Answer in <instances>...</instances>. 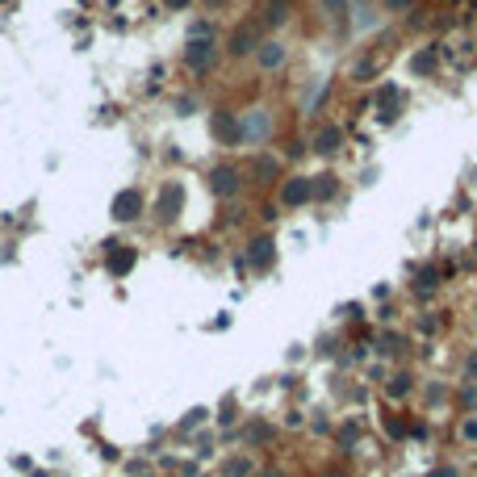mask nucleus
Instances as JSON below:
<instances>
[{"instance_id": "f257e3e1", "label": "nucleus", "mask_w": 477, "mask_h": 477, "mask_svg": "<svg viewBox=\"0 0 477 477\" xmlns=\"http://www.w3.org/2000/svg\"><path fill=\"white\" fill-rule=\"evenodd\" d=\"M414 394H418V381H414V373H410L406 364H394L390 373H385V381H381V398H385L390 406H406Z\"/></svg>"}, {"instance_id": "f03ea898", "label": "nucleus", "mask_w": 477, "mask_h": 477, "mask_svg": "<svg viewBox=\"0 0 477 477\" xmlns=\"http://www.w3.org/2000/svg\"><path fill=\"white\" fill-rule=\"evenodd\" d=\"M180 205H184V189H180L176 180H168L164 189H159V201H155V218L164 222V226H172V222L180 218Z\"/></svg>"}, {"instance_id": "7ed1b4c3", "label": "nucleus", "mask_w": 477, "mask_h": 477, "mask_svg": "<svg viewBox=\"0 0 477 477\" xmlns=\"http://www.w3.org/2000/svg\"><path fill=\"white\" fill-rule=\"evenodd\" d=\"M214 59H218V46L209 42V38H193V42L184 46V63H189L197 76H205L209 67H214Z\"/></svg>"}, {"instance_id": "20e7f679", "label": "nucleus", "mask_w": 477, "mask_h": 477, "mask_svg": "<svg viewBox=\"0 0 477 477\" xmlns=\"http://www.w3.org/2000/svg\"><path fill=\"white\" fill-rule=\"evenodd\" d=\"M331 440H335V448H339L343 456H352V452L360 448V440H364V418H360V414H348L339 427H335Z\"/></svg>"}, {"instance_id": "39448f33", "label": "nucleus", "mask_w": 477, "mask_h": 477, "mask_svg": "<svg viewBox=\"0 0 477 477\" xmlns=\"http://www.w3.org/2000/svg\"><path fill=\"white\" fill-rule=\"evenodd\" d=\"M218 477H259V460H255V452H231V456H222V465H218Z\"/></svg>"}, {"instance_id": "423d86ee", "label": "nucleus", "mask_w": 477, "mask_h": 477, "mask_svg": "<svg viewBox=\"0 0 477 477\" xmlns=\"http://www.w3.org/2000/svg\"><path fill=\"white\" fill-rule=\"evenodd\" d=\"M273 259H277V243H273L268 235H255V239L247 243V268L268 273V268H273Z\"/></svg>"}, {"instance_id": "0eeeda50", "label": "nucleus", "mask_w": 477, "mask_h": 477, "mask_svg": "<svg viewBox=\"0 0 477 477\" xmlns=\"http://www.w3.org/2000/svg\"><path fill=\"white\" fill-rule=\"evenodd\" d=\"M306 201H314V180L310 176H289L285 184H281V205H306Z\"/></svg>"}, {"instance_id": "6e6552de", "label": "nucleus", "mask_w": 477, "mask_h": 477, "mask_svg": "<svg viewBox=\"0 0 477 477\" xmlns=\"http://www.w3.org/2000/svg\"><path fill=\"white\" fill-rule=\"evenodd\" d=\"M134 247L130 243H109V255H105V268H109V277H126L134 268Z\"/></svg>"}, {"instance_id": "1a4fd4ad", "label": "nucleus", "mask_w": 477, "mask_h": 477, "mask_svg": "<svg viewBox=\"0 0 477 477\" xmlns=\"http://www.w3.org/2000/svg\"><path fill=\"white\" fill-rule=\"evenodd\" d=\"M142 205H147L142 193H138V189H126V193L114 197V218H118V222H134V218L142 214Z\"/></svg>"}, {"instance_id": "9d476101", "label": "nucleus", "mask_w": 477, "mask_h": 477, "mask_svg": "<svg viewBox=\"0 0 477 477\" xmlns=\"http://www.w3.org/2000/svg\"><path fill=\"white\" fill-rule=\"evenodd\" d=\"M277 440V427H273V423L268 418H251V423H243V444L247 448H264V444H273Z\"/></svg>"}, {"instance_id": "9b49d317", "label": "nucleus", "mask_w": 477, "mask_h": 477, "mask_svg": "<svg viewBox=\"0 0 477 477\" xmlns=\"http://www.w3.org/2000/svg\"><path fill=\"white\" fill-rule=\"evenodd\" d=\"M381 432H385V440L406 444V436H410V414H402V410H385V414H381Z\"/></svg>"}, {"instance_id": "f8f14e48", "label": "nucleus", "mask_w": 477, "mask_h": 477, "mask_svg": "<svg viewBox=\"0 0 477 477\" xmlns=\"http://www.w3.org/2000/svg\"><path fill=\"white\" fill-rule=\"evenodd\" d=\"M418 394H423V406H427V414H440L444 406H452V390H448L444 381H427Z\"/></svg>"}, {"instance_id": "ddd939ff", "label": "nucleus", "mask_w": 477, "mask_h": 477, "mask_svg": "<svg viewBox=\"0 0 477 477\" xmlns=\"http://www.w3.org/2000/svg\"><path fill=\"white\" fill-rule=\"evenodd\" d=\"M209 189H214L218 197H235L239 193V172L231 164H218L214 172H209Z\"/></svg>"}, {"instance_id": "4468645a", "label": "nucleus", "mask_w": 477, "mask_h": 477, "mask_svg": "<svg viewBox=\"0 0 477 477\" xmlns=\"http://www.w3.org/2000/svg\"><path fill=\"white\" fill-rule=\"evenodd\" d=\"M406 348H410V339L402 331H381V339H377V356L381 360H402Z\"/></svg>"}, {"instance_id": "2eb2a0df", "label": "nucleus", "mask_w": 477, "mask_h": 477, "mask_svg": "<svg viewBox=\"0 0 477 477\" xmlns=\"http://www.w3.org/2000/svg\"><path fill=\"white\" fill-rule=\"evenodd\" d=\"M259 46V25H239L235 34H231V55H251V50Z\"/></svg>"}, {"instance_id": "dca6fc26", "label": "nucleus", "mask_w": 477, "mask_h": 477, "mask_svg": "<svg viewBox=\"0 0 477 477\" xmlns=\"http://www.w3.org/2000/svg\"><path fill=\"white\" fill-rule=\"evenodd\" d=\"M410 289H414V297H432V293L440 289V273L432 268V264H427V268H418V273H414V285H410Z\"/></svg>"}, {"instance_id": "f3484780", "label": "nucleus", "mask_w": 477, "mask_h": 477, "mask_svg": "<svg viewBox=\"0 0 477 477\" xmlns=\"http://www.w3.org/2000/svg\"><path fill=\"white\" fill-rule=\"evenodd\" d=\"M452 406H456L460 414H477V385L460 381V385L452 390Z\"/></svg>"}, {"instance_id": "a211bd4d", "label": "nucleus", "mask_w": 477, "mask_h": 477, "mask_svg": "<svg viewBox=\"0 0 477 477\" xmlns=\"http://www.w3.org/2000/svg\"><path fill=\"white\" fill-rule=\"evenodd\" d=\"M452 436L465 444V448H477V414H456V427Z\"/></svg>"}, {"instance_id": "6ab92c4d", "label": "nucleus", "mask_w": 477, "mask_h": 477, "mask_svg": "<svg viewBox=\"0 0 477 477\" xmlns=\"http://www.w3.org/2000/svg\"><path fill=\"white\" fill-rule=\"evenodd\" d=\"M214 134H218L222 142H231V147H235V142H243V130L235 126V118H231V114H218V118H214Z\"/></svg>"}, {"instance_id": "aec40b11", "label": "nucleus", "mask_w": 477, "mask_h": 477, "mask_svg": "<svg viewBox=\"0 0 477 477\" xmlns=\"http://www.w3.org/2000/svg\"><path fill=\"white\" fill-rule=\"evenodd\" d=\"M285 63V46L281 42H264V50H259V67L264 72H273V67H281Z\"/></svg>"}, {"instance_id": "412c9836", "label": "nucleus", "mask_w": 477, "mask_h": 477, "mask_svg": "<svg viewBox=\"0 0 477 477\" xmlns=\"http://www.w3.org/2000/svg\"><path fill=\"white\" fill-rule=\"evenodd\" d=\"M314 151H323V155L339 151V130H335V126H323V130L314 134Z\"/></svg>"}, {"instance_id": "4be33fe9", "label": "nucleus", "mask_w": 477, "mask_h": 477, "mask_svg": "<svg viewBox=\"0 0 477 477\" xmlns=\"http://www.w3.org/2000/svg\"><path fill=\"white\" fill-rule=\"evenodd\" d=\"M414 331H418V335H436V331H440V314H436V310L418 314V318H414Z\"/></svg>"}, {"instance_id": "5701e85b", "label": "nucleus", "mask_w": 477, "mask_h": 477, "mask_svg": "<svg viewBox=\"0 0 477 477\" xmlns=\"http://www.w3.org/2000/svg\"><path fill=\"white\" fill-rule=\"evenodd\" d=\"M460 377H465L469 385H477V348H469V352L460 356Z\"/></svg>"}, {"instance_id": "b1692460", "label": "nucleus", "mask_w": 477, "mask_h": 477, "mask_svg": "<svg viewBox=\"0 0 477 477\" xmlns=\"http://www.w3.org/2000/svg\"><path fill=\"white\" fill-rule=\"evenodd\" d=\"M310 436L331 440V436H335V423H331V418H323V414H314V418H310Z\"/></svg>"}, {"instance_id": "393cba45", "label": "nucleus", "mask_w": 477, "mask_h": 477, "mask_svg": "<svg viewBox=\"0 0 477 477\" xmlns=\"http://www.w3.org/2000/svg\"><path fill=\"white\" fill-rule=\"evenodd\" d=\"M423 477H460V465H452V460H440V465H432Z\"/></svg>"}, {"instance_id": "a878e982", "label": "nucleus", "mask_w": 477, "mask_h": 477, "mask_svg": "<svg viewBox=\"0 0 477 477\" xmlns=\"http://www.w3.org/2000/svg\"><path fill=\"white\" fill-rule=\"evenodd\" d=\"M314 197H318V201L335 197V176H318V180H314Z\"/></svg>"}, {"instance_id": "bb28decb", "label": "nucleus", "mask_w": 477, "mask_h": 477, "mask_svg": "<svg viewBox=\"0 0 477 477\" xmlns=\"http://www.w3.org/2000/svg\"><path fill=\"white\" fill-rule=\"evenodd\" d=\"M406 440H414V444H423V440H432V427L423 418H410V436Z\"/></svg>"}, {"instance_id": "cd10ccee", "label": "nucleus", "mask_w": 477, "mask_h": 477, "mask_svg": "<svg viewBox=\"0 0 477 477\" xmlns=\"http://www.w3.org/2000/svg\"><path fill=\"white\" fill-rule=\"evenodd\" d=\"M285 427H289V432L306 427V414H301V410H285Z\"/></svg>"}, {"instance_id": "c85d7f7f", "label": "nucleus", "mask_w": 477, "mask_h": 477, "mask_svg": "<svg viewBox=\"0 0 477 477\" xmlns=\"http://www.w3.org/2000/svg\"><path fill=\"white\" fill-rule=\"evenodd\" d=\"M427 67H432V55H427V50H423V55L414 59V72H427Z\"/></svg>"}, {"instance_id": "c756f323", "label": "nucleus", "mask_w": 477, "mask_h": 477, "mask_svg": "<svg viewBox=\"0 0 477 477\" xmlns=\"http://www.w3.org/2000/svg\"><path fill=\"white\" fill-rule=\"evenodd\" d=\"M343 5H348V0H323V9H327V13H339Z\"/></svg>"}, {"instance_id": "7c9ffc66", "label": "nucleus", "mask_w": 477, "mask_h": 477, "mask_svg": "<svg viewBox=\"0 0 477 477\" xmlns=\"http://www.w3.org/2000/svg\"><path fill=\"white\" fill-rule=\"evenodd\" d=\"M259 477H285L281 469H259Z\"/></svg>"}, {"instance_id": "2f4dec72", "label": "nucleus", "mask_w": 477, "mask_h": 477, "mask_svg": "<svg viewBox=\"0 0 477 477\" xmlns=\"http://www.w3.org/2000/svg\"><path fill=\"white\" fill-rule=\"evenodd\" d=\"M385 5H390V9H406V5H410V0H385Z\"/></svg>"}, {"instance_id": "473e14b6", "label": "nucleus", "mask_w": 477, "mask_h": 477, "mask_svg": "<svg viewBox=\"0 0 477 477\" xmlns=\"http://www.w3.org/2000/svg\"><path fill=\"white\" fill-rule=\"evenodd\" d=\"M189 5V0H168V9H184Z\"/></svg>"}, {"instance_id": "72a5a7b5", "label": "nucleus", "mask_w": 477, "mask_h": 477, "mask_svg": "<svg viewBox=\"0 0 477 477\" xmlns=\"http://www.w3.org/2000/svg\"><path fill=\"white\" fill-rule=\"evenodd\" d=\"M268 5H281V9H285V5H289V0H268Z\"/></svg>"}, {"instance_id": "f704fd0d", "label": "nucleus", "mask_w": 477, "mask_h": 477, "mask_svg": "<svg viewBox=\"0 0 477 477\" xmlns=\"http://www.w3.org/2000/svg\"><path fill=\"white\" fill-rule=\"evenodd\" d=\"M197 477H218V473H197Z\"/></svg>"}, {"instance_id": "c9c22d12", "label": "nucleus", "mask_w": 477, "mask_h": 477, "mask_svg": "<svg viewBox=\"0 0 477 477\" xmlns=\"http://www.w3.org/2000/svg\"><path fill=\"white\" fill-rule=\"evenodd\" d=\"M209 5H222V0H209Z\"/></svg>"}, {"instance_id": "e433bc0d", "label": "nucleus", "mask_w": 477, "mask_h": 477, "mask_svg": "<svg viewBox=\"0 0 477 477\" xmlns=\"http://www.w3.org/2000/svg\"><path fill=\"white\" fill-rule=\"evenodd\" d=\"M473 251H477V247H473Z\"/></svg>"}]
</instances>
